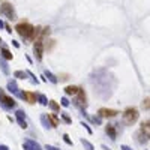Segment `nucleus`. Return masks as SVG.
Masks as SVG:
<instances>
[{
	"label": "nucleus",
	"instance_id": "f257e3e1",
	"mask_svg": "<svg viewBox=\"0 0 150 150\" xmlns=\"http://www.w3.org/2000/svg\"><path fill=\"white\" fill-rule=\"evenodd\" d=\"M138 110L134 108V107H128L125 111H123V122L126 123V125H134V123L138 120Z\"/></svg>",
	"mask_w": 150,
	"mask_h": 150
},
{
	"label": "nucleus",
	"instance_id": "f03ea898",
	"mask_svg": "<svg viewBox=\"0 0 150 150\" xmlns=\"http://www.w3.org/2000/svg\"><path fill=\"white\" fill-rule=\"evenodd\" d=\"M15 30L18 32L20 36L29 39V36H30V33H32V30H33V26L29 24V23H20V24H17Z\"/></svg>",
	"mask_w": 150,
	"mask_h": 150
},
{
	"label": "nucleus",
	"instance_id": "7ed1b4c3",
	"mask_svg": "<svg viewBox=\"0 0 150 150\" xmlns=\"http://www.w3.org/2000/svg\"><path fill=\"white\" fill-rule=\"evenodd\" d=\"M0 11H2L3 14L8 17L9 20H17L15 11H14V8H12V5H11V3H3L2 6H0Z\"/></svg>",
	"mask_w": 150,
	"mask_h": 150
},
{
	"label": "nucleus",
	"instance_id": "20e7f679",
	"mask_svg": "<svg viewBox=\"0 0 150 150\" xmlns=\"http://www.w3.org/2000/svg\"><path fill=\"white\" fill-rule=\"evenodd\" d=\"M33 51H35L36 60H41V59H42V54H44V42H42V38L35 39V47H33Z\"/></svg>",
	"mask_w": 150,
	"mask_h": 150
},
{
	"label": "nucleus",
	"instance_id": "39448f33",
	"mask_svg": "<svg viewBox=\"0 0 150 150\" xmlns=\"http://www.w3.org/2000/svg\"><path fill=\"white\" fill-rule=\"evenodd\" d=\"M0 102L3 104V107H5V108H14V107L17 105L15 99H12L11 96L5 95V93H2V92H0Z\"/></svg>",
	"mask_w": 150,
	"mask_h": 150
},
{
	"label": "nucleus",
	"instance_id": "423d86ee",
	"mask_svg": "<svg viewBox=\"0 0 150 150\" xmlns=\"http://www.w3.org/2000/svg\"><path fill=\"white\" fill-rule=\"evenodd\" d=\"M77 101H75V105L77 107H80L81 110L86 108L87 105V102H86V93H84V90L83 89H78V92H77Z\"/></svg>",
	"mask_w": 150,
	"mask_h": 150
},
{
	"label": "nucleus",
	"instance_id": "0eeeda50",
	"mask_svg": "<svg viewBox=\"0 0 150 150\" xmlns=\"http://www.w3.org/2000/svg\"><path fill=\"white\" fill-rule=\"evenodd\" d=\"M23 149L24 150H42V147L33 140H26L23 143Z\"/></svg>",
	"mask_w": 150,
	"mask_h": 150
},
{
	"label": "nucleus",
	"instance_id": "6e6552de",
	"mask_svg": "<svg viewBox=\"0 0 150 150\" xmlns=\"http://www.w3.org/2000/svg\"><path fill=\"white\" fill-rule=\"evenodd\" d=\"M119 114L117 110H111V108H101L99 110V117H116Z\"/></svg>",
	"mask_w": 150,
	"mask_h": 150
},
{
	"label": "nucleus",
	"instance_id": "1a4fd4ad",
	"mask_svg": "<svg viewBox=\"0 0 150 150\" xmlns=\"http://www.w3.org/2000/svg\"><path fill=\"white\" fill-rule=\"evenodd\" d=\"M18 96L21 98V99L27 101L29 104H35V102H36V95H35V93H30V92H24V93H21V92H20Z\"/></svg>",
	"mask_w": 150,
	"mask_h": 150
},
{
	"label": "nucleus",
	"instance_id": "9d476101",
	"mask_svg": "<svg viewBox=\"0 0 150 150\" xmlns=\"http://www.w3.org/2000/svg\"><path fill=\"white\" fill-rule=\"evenodd\" d=\"M15 116H17V120H18V123H20V126L24 128V129L27 128V123H26V120H24V111H23V110H17Z\"/></svg>",
	"mask_w": 150,
	"mask_h": 150
},
{
	"label": "nucleus",
	"instance_id": "9b49d317",
	"mask_svg": "<svg viewBox=\"0 0 150 150\" xmlns=\"http://www.w3.org/2000/svg\"><path fill=\"white\" fill-rule=\"evenodd\" d=\"M105 132L111 137V140H116V137H117V132H116V126L114 125H107L105 126Z\"/></svg>",
	"mask_w": 150,
	"mask_h": 150
},
{
	"label": "nucleus",
	"instance_id": "f8f14e48",
	"mask_svg": "<svg viewBox=\"0 0 150 150\" xmlns=\"http://www.w3.org/2000/svg\"><path fill=\"white\" fill-rule=\"evenodd\" d=\"M8 90H9L11 93H15V95L20 93L18 86H17V83H15V81H9V83H8Z\"/></svg>",
	"mask_w": 150,
	"mask_h": 150
},
{
	"label": "nucleus",
	"instance_id": "ddd939ff",
	"mask_svg": "<svg viewBox=\"0 0 150 150\" xmlns=\"http://www.w3.org/2000/svg\"><path fill=\"white\" fill-rule=\"evenodd\" d=\"M78 89H80V87H77V86H68L66 89H65V93L69 95V96H75L77 92H78Z\"/></svg>",
	"mask_w": 150,
	"mask_h": 150
},
{
	"label": "nucleus",
	"instance_id": "4468645a",
	"mask_svg": "<svg viewBox=\"0 0 150 150\" xmlns=\"http://www.w3.org/2000/svg\"><path fill=\"white\" fill-rule=\"evenodd\" d=\"M47 117H48V120H50V123H51V126H53V128H56L59 125V117L56 114H47Z\"/></svg>",
	"mask_w": 150,
	"mask_h": 150
},
{
	"label": "nucleus",
	"instance_id": "2eb2a0df",
	"mask_svg": "<svg viewBox=\"0 0 150 150\" xmlns=\"http://www.w3.org/2000/svg\"><path fill=\"white\" fill-rule=\"evenodd\" d=\"M2 57L6 59V60H11V59L14 57V56H12V53H11V51L6 48V47H2Z\"/></svg>",
	"mask_w": 150,
	"mask_h": 150
},
{
	"label": "nucleus",
	"instance_id": "dca6fc26",
	"mask_svg": "<svg viewBox=\"0 0 150 150\" xmlns=\"http://www.w3.org/2000/svg\"><path fill=\"white\" fill-rule=\"evenodd\" d=\"M45 77H47L53 84H57V81H59V80H57V77H56L53 72H50V71H45Z\"/></svg>",
	"mask_w": 150,
	"mask_h": 150
},
{
	"label": "nucleus",
	"instance_id": "f3484780",
	"mask_svg": "<svg viewBox=\"0 0 150 150\" xmlns=\"http://www.w3.org/2000/svg\"><path fill=\"white\" fill-rule=\"evenodd\" d=\"M137 138H138V143H147L149 141V135H146L144 132H138L137 134Z\"/></svg>",
	"mask_w": 150,
	"mask_h": 150
},
{
	"label": "nucleus",
	"instance_id": "a211bd4d",
	"mask_svg": "<svg viewBox=\"0 0 150 150\" xmlns=\"http://www.w3.org/2000/svg\"><path fill=\"white\" fill-rule=\"evenodd\" d=\"M41 122H42V125H44V128H53L51 126V123H50V120H48V117H47V114H42L41 116Z\"/></svg>",
	"mask_w": 150,
	"mask_h": 150
},
{
	"label": "nucleus",
	"instance_id": "6ab92c4d",
	"mask_svg": "<svg viewBox=\"0 0 150 150\" xmlns=\"http://www.w3.org/2000/svg\"><path fill=\"white\" fill-rule=\"evenodd\" d=\"M0 66H2V69H3V72H5L6 75H8V74H9V69H8V63H6V62H5V59H3L2 56H0Z\"/></svg>",
	"mask_w": 150,
	"mask_h": 150
},
{
	"label": "nucleus",
	"instance_id": "aec40b11",
	"mask_svg": "<svg viewBox=\"0 0 150 150\" xmlns=\"http://www.w3.org/2000/svg\"><path fill=\"white\" fill-rule=\"evenodd\" d=\"M48 105H50V108L53 110V111H59V110H60V105H59L56 101H48Z\"/></svg>",
	"mask_w": 150,
	"mask_h": 150
},
{
	"label": "nucleus",
	"instance_id": "412c9836",
	"mask_svg": "<svg viewBox=\"0 0 150 150\" xmlns=\"http://www.w3.org/2000/svg\"><path fill=\"white\" fill-rule=\"evenodd\" d=\"M149 120H146V122H143L141 123V132H144L146 135H149Z\"/></svg>",
	"mask_w": 150,
	"mask_h": 150
},
{
	"label": "nucleus",
	"instance_id": "4be33fe9",
	"mask_svg": "<svg viewBox=\"0 0 150 150\" xmlns=\"http://www.w3.org/2000/svg\"><path fill=\"white\" fill-rule=\"evenodd\" d=\"M36 99L41 102L42 105H48V99H47V98H45L44 95H38V96H36Z\"/></svg>",
	"mask_w": 150,
	"mask_h": 150
},
{
	"label": "nucleus",
	"instance_id": "5701e85b",
	"mask_svg": "<svg viewBox=\"0 0 150 150\" xmlns=\"http://www.w3.org/2000/svg\"><path fill=\"white\" fill-rule=\"evenodd\" d=\"M81 144H83L84 147H86V150H95V147H93L92 144H90V143H89L87 140H84V138L81 140Z\"/></svg>",
	"mask_w": 150,
	"mask_h": 150
},
{
	"label": "nucleus",
	"instance_id": "b1692460",
	"mask_svg": "<svg viewBox=\"0 0 150 150\" xmlns=\"http://www.w3.org/2000/svg\"><path fill=\"white\" fill-rule=\"evenodd\" d=\"M14 77L15 78H26V77H27V72H23V71H15Z\"/></svg>",
	"mask_w": 150,
	"mask_h": 150
},
{
	"label": "nucleus",
	"instance_id": "393cba45",
	"mask_svg": "<svg viewBox=\"0 0 150 150\" xmlns=\"http://www.w3.org/2000/svg\"><path fill=\"white\" fill-rule=\"evenodd\" d=\"M62 119L66 122V123H72V119H71V117L68 116V113H62Z\"/></svg>",
	"mask_w": 150,
	"mask_h": 150
},
{
	"label": "nucleus",
	"instance_id": "a878e982",
	"mask_svg": "<svg viewBox=\"0 0 150 150\" xmlns=\"http://www.w3.org/2000/svg\"><path fill=\"white\" fill-rule=\"evenodd\" d=\"M149 101H150V99H149V98H146V99H144V101H143V108H144V110H146V111H147V110H149Z\"/></svg>",
	"mask_w": 150,
	"mask_h": 150
},
{
	"label": "nucleus",
	"instance_id": "bb28decb",
	"mask_svg": "<svg viewBox=\"0 0 150 150\" xmlns=\"http://www.w3.org/2000/svg\"><path fill=\"white\" fill-rule=\"evenodd\" d=\"M63 140H65V143H66V144H72V141H71V138L68 137V134L63 135Z\"/></svg>",
	"mask_w": 150,
	"mask_h": 150
},
{
	"label": "nucleus",
	"instance_id": "cd10ccee",
	"mask_svg": "<svg viewBox=\"0 0 150 150\" xmlns=\"http://www.w3.org/2000/svg\"><path fill=\"white\" fill-rule=\"evenodd\" d=\"M62 105H63V107H69V101H68V98H62Z\"/></svg>",
	"mask_w": 150,
	"mask_h": 150
},
{
	"label": "nucleus",
	"instance_id": "c85d7f7f",
	"mask_svg": "<svg viewBox=\"0 0 150 150\" xmlns=\"http://www.w3.org/2000/svg\"><path fill=\"white\" fill-rule=\"evenodd\" d=\"M81 126H84V128H86V131H87L89 134H92V129L89 128V125H86V123H84V122H81Z\"/></svg>",
	"mask_w": 150,
	"mask_h": 150
},
{
	"label": "nucleus",
	"instance_id": "c756f323",
	"mask_svg": "<svg viewBox=\"0 0 150 150\" xmlns=\"http://www.w3.org/2000/svg\"><path fill=\"white\" fill-rule=\"evenodd\" d=\"M45 150H60V149H57V147H54V146L47 144V146H45Z\"/></svg>",
	"mask_w": 150,
	"mask_h": 150
},
{
	"label": "nucleus",
	"instance_id": "7c9ffc66",
	"mask_svg": "<svg viewBox=\"0 0 150 150\" xmlns=\"http://www.w3.org/2000/svg\"><path fill=\"white\" fill-rule=\"evenodd\" d=\"M120 149H122V150H132L131 147H129V146H126V144H123V146H122Z\"/></svg>",
	"mask_w": 150,
	"mask_h": 150
},
{
	"label": "nucleus",
	"instance_id": "2f4dec72",
	"mask_svg": "<svg viewBox=\"0 0 150 150\" xmlns=\"http://www.w3.org/2000/svg\"><path fill=\"white\" fill-rule=\"evenodd\" d=\"M93 122H96V123H101V117H93Z\"/></svg>",
	"mask_w": 150,
	"mask_h": 150
},
{
	"label": "nucleus",
	"instance_id": "473e14b6",
	"mask_svg": "<svg viewBox=\"0 0 150 150\" xmlns=\"http://www.w3.org/2000/svg\"><path fill=\"white\" fill-rule=\"evenodd\" d=\"M12 44H14V47H15V48H20V44H18L17 41H12Z\"/></svg>",
	"mask_w": 150,
	"mask_h": 150
},
{
	"label": "nucleus",
	"instance_id": "72a5a7b5",
	"mask_svg": "<svg viewBox=\"0 0 150 150\" xmlns=\"http://www.w3.org/2000/svg\"><path fill=\"white\" fill-rule=\"evenodd\" d=\"M0 150H9V149H8V146H5V144H2V146H0Z\"/></svg>",
	"mask_w": 150,
	"mask_h": 150
},
{
	"label": "nucleus",
	"instance_id": "f704fd0d",
	"mask_svg": "<svg viewBox=\"0 0 150 150\" xmlns=\"http://www.w3.org/2000/svg\"><path fill=\"white\" fill-rule=\"evenodd\" d=\"M102 149H104V150H111V149H110V147H107V146H102Z\"/></svg>",
	"mask_w": 150,
	"mask_h": 150
},
{
	"label": "nucleus",
	"instance_id": "c9c22d12",
	"mask_svg": "<svg viewBox=\"0 0 150 150\" xmlns=\"http://www.w3.org/2000/svg\"><path fill=\"white\" fill-rule=\"evenodd\" d=\"M2 27H5V24H3V21H0V29Z\"/></svg>",
	"mask_w": 150,
	"mask_h": 150
},
{
	"label": "nucleus",
	"instance_id": "e433bc0d",
	"mask_svg": "<svg viewBox=\"0 0 150 150\" xmlns=\"http://www.w3.org/2000/svg\"><path fill=\"white\" fill-rule=\"evenodd\" d=\"M0 42H2V38H0Z\"/></svg>",
	"mask_w": 150,
	"mask_h": 150
}]
</instances>
